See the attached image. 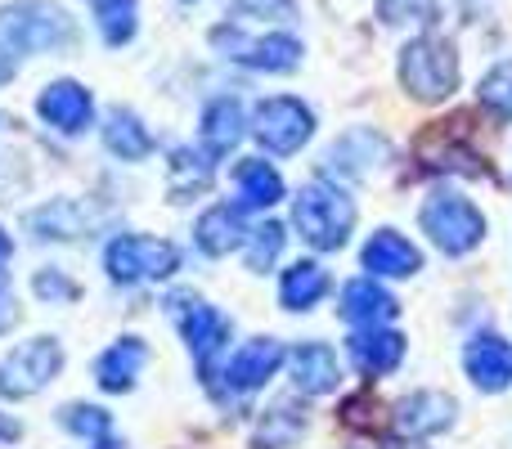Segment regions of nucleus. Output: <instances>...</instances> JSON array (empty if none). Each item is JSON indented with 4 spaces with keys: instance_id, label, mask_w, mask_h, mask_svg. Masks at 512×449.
I'll return each instance as SVG.
<instances>
[{
    "instance_id": "obj_1",
    "label": "nucleus",
    "mask_w": 512,
    "mask_h": 449,
    "mask_svg": "<svg viewBox=\"0 0 512 449\" xmlns=\"http://www.w3.org/2000/svg\"><path fill=\"white\" fill-rule=\"evenodd\" d=\"M68 45H77L68 9L50 5V0H18V5L0 9V86L14 81L27 54L68 50Z\"/></svg>"
},
{
    "instance_id": "obj_2",
    "label": "nucleus",
    "mask_w": 512,
    "mask_h": 449,
    "mask_svg": "<svg viewBox=\"0 0 512 449\" xmlns=\"http://www.w3.org/2000/svg\"><path fill=\"white\" fill-rule=\"evenodd\" d=\"M292 225L315 252H337L351 238L355 207L342 189H333L328 180H315V185H301V194L292 198Z\"/></svg>"
},
{
    "instance_id": "obj_3",
    "label": "nucleus",
    "mask_w": 512,
    "mask_h": 449,
    "mask_svg": "<svg viewBox=\"0 0 512 449\" xmlns=\"http://www.w3.org/2000/svg\"><path fill=\"white\" fill-rule=\"evenodd\" d=\"M418 225H423V234L445 256H468L486 243V216H481V207L463 194H450V189H436L427 198L423 212H418Z\"/></svg>"
},
{
    "instance_id": "obj_4",
    "label": "nucleus",
    "mask_w": 512,
    "mask_h": 449,
    "mask_svg": "<svg viewBox=\"0 0 512 449\" xmlns=\"http://www.w3.org/2000/svg\"><path fill=\"white\" fill-rule=\"evenodd\" d=\"M104 270L113 283H162L180 270V252L153 234H117L104 247Z\"/></svg>"
},
{
    "instance_id": "obj_5",
    "label": "nucleus",
    "mask_w": 512,
    "mask_h": 449,
    "mask_svg": "<svg viewBox=\"0 0 512 449\" xmlns=\"http://www.w3.org/2000/svg\"><path fill=\"white\" fill-rule=\"evenodd\" d=\"M162 306H167L176 333L185 337V346H189V355L198 360V369H207V364L221 355V346L230 342V319H225L212 301H203L198 292H189V288L167 292Z\"/></svg>"
},
{
    "instance_id": "obj_6",
    "label": "nucleus",
    "mask_w": 512,
    "mask_h": 449,
    "mask_svg": "<svg viewBox=\"0 0 512 449\" xmlns=\"http://www.w3.org/2000/svg\"><path fill=\"white\" fill-rule=\"evenodd\" d=\"M400 81H405V90L414 99L436 104V99H445L459 86V59H454V50L441 36H418L400 54Z\"/></svg>"
},
{
    "instance_id": "obj_7",
    "label": "nucleus",
    "mask_w": 512,
    "mask_h": 449,
    "mask_svg": "<svg viewBox=\"0 0 512 449\" xmlns=\"http://www.w3.org/2000/svg\"><path fill=\"white\" fill-rule=\"evenodd\" d=\"M252 135L265 153H274V158H292V153L306 149V140L315 135V113L292 95H270V99L256 104Z\"/></svg>"
},
{
    "instance_id": "obj_8",
    "label": "nucleus",
    "mask_w": 512,
    "mask_h": 449,
    "mask_svg": "<svg viewBox=\"0 0 512 449\" xmlns=\"http://www.w3.org/2000/svg\"><path fill=\"white\" fill-rule=\"evenodd\" d=\"M63 369V351L54 337H32V342L14 346L0 360V396L5 400H27L45 391Z\"/></svg>"
},
{
    "instance_id": "obj_9",
    "label": "nucleus",
    "mask_w": 512,
    "mask_h": 449,
    "mask_svg": "<svg viewBox=\"0 0 512 449\" xmlns=\"http://www.w3.org/2000/svg\"><path fill=\"white\" fill-rule=\"evenodd\" d=\"M212 41L221 45L230 59L248 63L256 72H292L301 63V41L297 36H234L230 27H216Z\"/></svg>"
},
{
    "instance_id": "obj_10",
    "label": "nucleus",
    "mask_w": 512,
    "mask_h": 449,
    "mask_svg": "<svg viewBox=\"0 0 512 449\" xmlns=\"http://www.w3.org/2000/svg\"><path fill=\"white\" fill-rule=\"evenodd\" d=\"M283 364V346L274 342V337H252V342H243L239 351L230 355V364H225V391H234V396H252V391H261L265 382L279 373Z\"/></svg>"
},
{
    "instance_id": "obj_11",
    "label": "nucleus",
    "mask_w": 512,
    "mask_h": 449,
    "mask_svg": "<svg viewBox=\"0 0 512 449\" xmlns=\"http://www.w3.org/2000/svg\"><path fill=\"white\" fill-rule=\"evenodd\" d=\"M36 113L63 135H81L90 122H95V99L81 81H50L36 99Z\"/></svg>"
},
{
    "instance_id": "obj_12",
    "label": "nucleus",
    "mask_w": 512,
    "mask_h": 449,
    "mask_svg": "<svg viewBox=\"0 0 512 449\" xmlns=\"http://www.w3.org/2000/svg\"><path fill=\"white\" fill-rule=\"evenodd\" d=\"M108 221V212H99L95 203H81V198H59V203H45L41 212L27 216V229L36 238H86Z\"/></svg>"
},
{
    "instance_id": "obj_13",
    "label": "nucleus",
    "mask_w": 512,
    "mask_h": 449,
    "mask_svg": "<svg viewBox=\"0 0 512 449\" xmlns=\"http://www.w3.org/2000/svg\"><path fill=\"white\" fill-rule=\"evenodd\" d=\"M351 364L364 373V378H382V373H396L400 360H405V337L387 324H373V328H355L351 342Z\"/></svg>"
},
{
    "instance_id": "obj_14",
    "label": "nucleus",
    "mask_w": 512,
    "mask_h": 449,
    "mask_svg": "<svg viewBox=\"0 0 512 449\" xmlns=\"http://www.w3.org/2000/svg\"><path fill=\"white\" fill-rule=\"evenodd\" d=\"M360 265L373 279H409V274L423 270V252H418L400 229H378V234L364 243Z\"/></svg>"
},
{
    "instance_id": "obj_15",
    "label": "nucleus",
    "mask_w": 512,
    "mask_h": 449,
    "mask_svg": "<svg viewBox=\"0 0 512 449\" xmlns=\"http://www.w3.org/2000/svg\"><path fill=\"white\" fill-rule=\"evenodd\" d=\"M463 369L481 391H508L512 387V346L499 333H481L463 351Z\"/></svg>"
},
{
    "instance_id": "obj_16",
    "label": "nucleus",
    "mask_w": 512,
    "mask_h": 449,
    "mask_svg": "<svg viewBox=\"0 0 512 449\" xmlns=\"http://www.w3.org/2000/svg\"><path fill=\"white\" fill-rule=\"evenodd\" d=\"M400 315V301L382 288L378 279H351L342 288V319L351 328H373V324H391Z\"/></svg>"
},
{
    "instance_id": "obj_17",
    "label": "nucleus",
    "mask_w": 512,
    "mask_h": 449,
    "mask_svg": "<svg viewBox=\"0 0 512 449\" xmlns=\"http://www.w3.org/2000/svg\"><path fill=\"white\" fill-rule=\"evenodd\" d=\"M243 207L239 203H216V207H207L203 216H198V225H194V238H198V247H203L207 256H230V252H239L243 243H248V225H243Z\"/></svg>"
},
{
    "instance_id": "obj_18",
    "label": "nucleus",
    "mask_w": 512,
    "mask_h": 449,
    "mask_svg": "<svg viewBox=\"0 0 512 449\" xmlns=\"http://www.w3.org/2000/svg\"><path fill=\"white\" fill-rule=\"evenodd\" d=\"M292 364V382L306 396H328V391L342 382V364H337V351L324 342H301L297 351L288 355Z\"/></svg>"
},
{
    "instance_id": "obj_19",
    "label": "nucleus",
    "mask_w": 512,
    "mask_h": 449,
    "mask_svg": "<svg viewBox=\"0 0 512 449\" xmlns=\"http://www.w3.org/2000/svg\"><path fill=\"white\" fill-rule=\"evenodd\" d=\"M283 198V176L265 158H243L234 162V203L243 212H265Z\"/></svg>"
},
{
    "instance_id": "obj_20",
    "label": "nucleus",
    "mask_w": 512,
    "mask_h": 449,
    "mask_svg": "<svg viewBox=\"0 0 512 449\" xmlns=\"http://www.w3.org/2000/svg\"><path fill=\"white\" fill-rule=\"evenodd\" d=\"M144 364H149V346H144L140 337H122V342H113L108 351H99L95 382L104 391H113V396H117V391H131Z\"/></svg>"
},
{
    "instance_id": "obj_21",
    "label": "nucleus",
    "mask_w": 512,
    "mask_h": 449,
    "mask_svg": "<svg viewBox=\"0 0 512 449\" xmlns=\"http://www.w3.org/2000/svg\"><path fill=\"white\" fill-rule=\"evenodd\" d=\"M454 414H459V405H454L450 396H441V391H418V396H405V400L396 405V423L405 427L409 436L450 432V427H454Z\"/></svg>"
},
{
    "instance_id": "obj_22",
    "label": "nucleus",
    "mask_w": 512,
    "mask_h": 449,
    "mask_svg": "<svg viewBox=\"0 0 512 449\" xmlns=\"http://www.w3.org/2000/svg\"><path fill=\"white\" fill-rule=\"evenodd\" d=\"M333 171H342L346 180H364L373 167H387V140L378 131H351L333 144L328 153Z\"/></svg>"
},
{
    "instance_id": "obj_23",
    "label": "nucleus",
    "mask_w": 512,
    "mask_h": 449,
    "mask_svg": "<svg viewBox=\"0 0 512 449\" xmlns=\"http://www.w3.org/2000/svg\"><path fill=\"white\" fill-rule=\"evenodd\" d=\"M243 131H248V117H243V104L239 99H212V104L203 108V122H198V140H203L207 153H230L234 144L243 140Z\"/></svg>"
},
{
    "instance_id": "obj_24",
    "label": "nucleus",
    "mask_w": 512,
    "mask_h": 449,
    "mask_svg": "<svg viewBox=\"0 0 512 449\" xmlns=\"http://www.w3.org/2000/svg\"><path fill=\"white\" fill-rule=\"evenodd\" d=\"M104 144H108V153L122 162H144L153 153V135L144 131V122L131 108H113V113L104 117Z\"/></svg>"
},
{
    "instance_id": "obj_25",
    "label": "nucleus",
    "mask_w": 512,
    "mask_h": 449,
    "mask_svg": "<svg viewBox=\"0 0 512 449\" xmlns=\"http://www.w3.org/2000/svg\"><path fill=\"white\" fill-rule=\"evenodd\" d=\"M324 292H328V270H324V265H315V261L288 265V270H283V279H279L283 310H310V306H319V301H324Z\"/></svg>"
},
{
    "instance_id": "obj_26",
    "label": "nucleus",
    "mask_w": 512,
    "mask_h": 449,
    "mask_svg": "<svg viewBox=\"0 0 512 449\" xmlns=\"http://www.w3.org/2000/svg\"><path fill=\"white\" fill-rule=\"evenodd\" d=\"M90 9H95V27L108 45H126L135 36V14H140L135 0H90Z\"/></svg>"
},
{
    "instance_id": "obj_27",
    "label": "nucleus",
    "mask_w": 512,
    "mask_h": 449,
    "mask_svg": "<svg viewBox=\"0 0 512 449\" xmlns=\"http://www.w3.org/2000/svg\"><path fill=\"white\" fill-rule=\"evenodd\" d=\"M301 432H306V423H301L297 409H288V405H283V409H270V418L256 427L252 449H283V445L297 441Z\"/></svg>"
},
{
    "instance_id": "obj_28",
    "label": "nucleus",
    "mask_w": 512,
    "mask_h": 449,
    "mask_svg": "<svg viewBox=\"0 0 512 449\" xmlns=\"http://www.w3.org/2000/svg\"><path fill=\"white\" fill-rule=\"evenodd\" d=\"M279 252H283V225H279V221H265V225L248 229V243H243V256H248V270L265 274L274 261H279Z\"/></svg>"
},
{
    "instance_id": "obj_29",
    "label": "nucleus",
    "mask_w": 512,
    "mask_h": 449,
    "mask_svg": "<svg viewBox=\"0 0 512 449\" xmlns=\"http://www.w3.org/2000/svg\"><path fill=\"white\" fill-rule=\"evenodd\" d=\"M59 423L68 427L72 436H86V441H104V436L113 432L108 414H104V409H95V405H68V409H59Z\"/></svg>"
},
{
    "instance_id": "obj_30",
    "label": "nucleus",
    "mask_w": 512,
    "mask_h": 449,
    "mask_svg": "<svg viewBox=\"0 0 512 449\" xmlns=\"http://www.w3.org/2000/svg\"><path fill=\"white\" fill-rule=\"evenodd\" d=\"M171 176H176V194H189V189H207V180H212V162H207L203 153L176 149V153H171Z\"/></svg>"
},
{
    "instance_id": "obj_31",
    "label": "nucleus",
    "mask_w": 512,
    "mask_h": 449,
    "mask_svg": "<svg viewBox=\"0 0 512 449\" xmlns=\"http://www.w3.org/2000/svg\"><path fill=\"white\" fill-rule=\"evenodd\" d=\"M481 104L495 108L499 117H512V63H499L481 77Z\"/></svg>"
},
{
    "instance_id": "obj_32",
    "label": "nucleus",
    "mask_w": 512,
    "mask_h": 449,
    "mask_svg": "<svg viewBox=\"0 0 512 449\" xmlns=\"http://www.w3.org/2000/svg\"><path fill=\"white\" fill-rule=\"evenodd\" d=\"M32 288H36V297L41 301H77L81 297V288L68 279V274H59V270H41L32 279Z\"/></svg>"
},
{
    "instance_id": "obj_33",
    "label": "nucleus",
    "mask_w": 512,
    "mask_h": 449,
    "mask_svg": "<svg viewBox=\"0 0 512 449\" xmlns=\"http://www.w3.org/2000/svg\"><path fill=\"white\" fill-rule=\"evenodd\" d=\"M378 14L387 23H409L418 14H432V0H378Z\"/></svg>"
},
{
    "instance_id": "obj_34",
    "label": "nucleus",
    "mask_w": 512,
    "mask_h": 449,
    "mask_svg": "<svg viewBox=\"0 0 512 449\" xmlns=\"http://www.w3.org/2000/svg\"><path fill=\"white\" fill-rule=\"evenodd\" d=\"M239 14H252V18H297V5L292 0H234Z\"/></svg>"
},
{
    "instance_id": "obj_35",
    "label": "nucleus",
    "mask_w": 512,
    "mask_h": 449,
    "mask_svg": "<svg viewBox=\"0 0 512 449\" xmlns=\"http://www.w3.org/2000/svg\"><path fill=\"white\" fill-rule=\"evenodd\" d=\"M9 256H14V243H9V234H5V229H0V270H5V261H9Z\"/></svg>"
},
{
    "instance_id": "obj_36",
    "label": "nucleus",
    "mask_w": 512,
    "mask_h": 449,
    "mask_svg": "<svg viewBox=\"0 0 512 449\" xmlns=\"http://www.w3.org/2000/svg\"><path fill=\"white\" fill-rule=\"evenodd\" d=\"M0 441H18V423H9V418H0Z\"/></svg>"
},
{
    "instance_id": "obj_37",
    "label": "nucleus",
    "mask_w": 512,
    "mask_h": 449,
    "mask_svg": "<svg viewBox=\"0 0 512 449\" xmlns=\"http://www.w3.org/2000/svg\"><path fill=\"white\" fill-rule=\"evenodd\" d=\"M90 449H122V445H117L113 436H104V441H90Z\"/></svg>"
}]
</instances>
